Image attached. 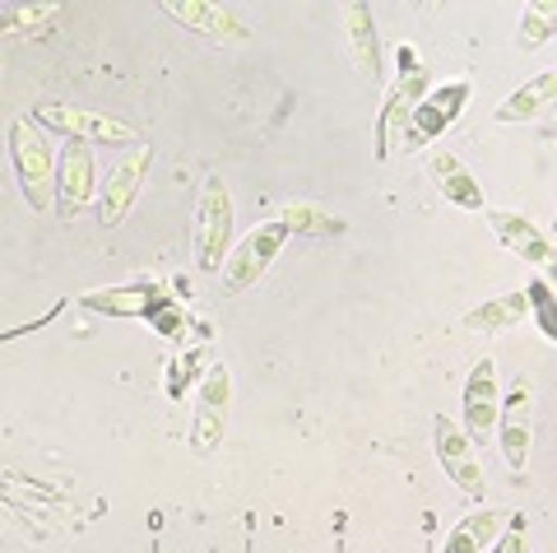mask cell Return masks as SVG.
<instances>
[{"label": "cell", "mask_w": 557, "mask_h": 553, "mask_svg": "<svg viewBox=\"0 0 557 553\" xmlns=\"http://www.w3.org/2000/svg\"><path fill=\"white\" fill-rule=\"evenodd\" d=\"M5 149H10V168L14 182L28 200V210H51L57 205V168H61V149H51L42 126L33 116H14L5 131Z\"/></svg>", "instance_id": "cell-1"}, {"label": "cell", "mask_w": 557, "mask_h": 553, "mask_svg": "<svg viewBox=\"0 0 557 553\" xmlns=\"http://www.w3.org/2000/svg\"><path fill=\"white\" fill-rule=\"evenodd\" d=\"M432 94V75L423 71L418 51L405 47L399 51V79L391 84L386 102H381V121H376V159H391L395 149L409 145V126H413V112L418 102Z\"/></svg>", "instance_id": "cell-2"}, {"label": "cell", "mask_w": 557, "mask_h": 553, "mask_svg": "<svg viewBox=\"0 0 557 553\" xmlns=\"http://www.w3.org/2000/svg\"><path fill=\"white\" fill-rule=\"evenodd\" d=\"M190 247H196V266L205 274H223V261H228V251H233V192L219 172H209L200 186Z\"/></svg>", "instance_id": "cell-3"}, {"label": "cell", "mask_w": 557, "mask_h": 553, "mask_svg": "<svg viewBox=\"0 0 557 553\" xmlns=\"http://www.w3.org/2000/svg\"><path fill=\"white\" fill-rule=\"evenodd\" d=\"M33 121L42 131H57L65 140H84V145H116V149H139L145 135H139L131 121H121L112 112L98 108H70V102H42L33 108Z\"/></svg>", "instance_id": "cell-4"}, {"label": "cell", "mask_w": 557, "mask_h": 553, "mask_svg": "<svg viewBox=\"0 0 557 553\" xmlns=\"http://www.w3.org/2000/svg\"><path fill=\"white\" fill-rule=\"evenodd\" d=\"M228 409H233V372L214 362L196 386V409H190V452L214 456L228 438Z\"/></svg>", "instance_id": "cell-5"}, {"label": "cell", "mask_w": 557, "mask_h": 553, "mask_svg": "<svg viewBox=\"0 0 557 553\" xmlns=\"http://www.w3.org/2000/svg\"><path fill=\"white\" fill-rule=\"evenodd\" d=\"M288 237L293 233L278 219L256 223V229L228 251V261H223V293H233V298H237V293H251L260 280H265V270L274 266V256L284 251Z\"/></svg>", "instance_id": "cell-6"}, {"label": "cell", "mask_w": 557, "mask_h": 553, "mask_svg": "<svg viewBox=\"0 0 557 553\" xmlns=\"http://www.w3.org/2000/svg\"><path fill=\"white\" fill-rule=\"evenodd\" d=\"M432 446H437V460H442L446 479H456V489L465 497L483 503L487 497V475H483V460L474 452V438L465 433V423L450 419V414H437V419H432Z\"/></svg>", "instance_id": "cell-7"}, {"label": "cell", "mask_w": 557, "mask_h": 553, "mask_svg": "<svg viewBox=\"0 0 557 553\" xmlns=\"http://www.w3.org/2000/svg\"><path fill=\"white\" fill-rule=\"evenodd\" d=\"M497 446L511 475H525L530 446H534V382L516 377L502 395V419H497Z\"/></svg>", "instance_id": "cell-8"}, {"label": "cell", "mask_w": 557, "mask_h": 553, "mask_svg": "<svg viewBox=\"0 0 557 553\" xmlns=\"http://www.w3.org/2000/svg\"><path fill=\"white\" fill-rule=\"evenodd\" d=\"M168 303H177L159 280H131L116 288H89L79 293V307H89L98 317H116V321H153V312H163Z\"/></svg>", "instance_id": "cell-9"}, {"label": "cell", "mask_w": 557, "mask_h": 553, "mask_svg": "<svg viewBox=\"0 0 557 553\" xmlns=\"http://www.w3.org/2000/svg\"><path fill=\"white\" fill-rule=\"evenodd\" d=\"M98 196H102V182H98L94 149L84 140H65L61 145V168H57V214L79 219Z\"/></svg>", "instance_id": "cell-10"}, {"label": "cell", "mask_w": 557, "mask_h": 553, "mask_svg": "<svg viewBox=\"0 0 557 553\" xmlns=\"http://www.w3.org/2000/svg\"><path fill=\"white\" fill-rule=\"evenodd\" d=\"M149 163H153V149H149V145H139V149H131L121 163H112V172L102 177V196H98V219H102V229H121V223H126V214L135 210L139 192H145Z\"/></svg>", "instance_id": "cell-11"}, {"label": "cell", "mask_w": 557, "mask_h": 553, "mask_svg": "<svg viewBox=\"0 0 557 553\" xmlns=\"http://www.w3.org/2000/svg\"><path fill=\"white\" fill-rule=\"evenodd\" d=\"M469 94H474V84H469V79H450V84H442V89H432L423 102H418L413 126H409V145H405V149H423V145H432V140H442V135L465 116Z\"/></svg>", "instance_id": "cell-12"}, {"label": "cell", "mask_w": 557, "mask_h": 553, "mask_svg": "<svg viewBox=\"0 0 557 553\" xmlns=\"http://www.w3.org/2000/svg\"><path fill=\"white\" fill-rule=\"evenodd\" d=\"M497 419H502V386H497V362L493 358H479L465 377V401H460V423L465 433L483 442L487 433H497Z\"/></svg>", "instance_id": "cell-13"}, {"label": "cell", "mask_w": 557, "mask_h": 553, "mask_svg": "<svg viewBox=\"0 0 557 553\" xmlns=\"http://www.w3.org/2000/svg\"><path fill=\"white\" fill-rule=\"evenodd\" d=\"M483 219H487L493 237H497L511 256H520V261H530V266H539V270L557 266V242H553L548 233H539L525 214H516V210H483Z\"/></svg>", "instance_id": "cell-14"}, {"label": "cell", "mask_w": 557, "mask_h": 553, "mask_svg": "<svg viewBox=\"0 0 557 553\" xmlns=\"http://www.w3.org/2000/svg\"><path fill=\"white\" fill-rule=\"evenodd\" d=\"M163 10L177 24H186L190 33H205V38H214V42H247L251 38V28L242 24L237 10H228V5H209V0H168Z\"/></svg>", "instance_id": "cell-15"}, {"label": "cell", "mask_w": 557, "mask_h": 553, "mask_svg": "<svg viewBox=\"0 0 557 553\" xmlns=\"http://www.w3.org/2000/svg\"><path fill=\"white\" fill-rule=\"evenodd\" d=\"M428 172H432V182H437V192H442L450 205H456V210H487L483 182H479L474 172H469L450 149H432Z\"/></svg>", "instance_id": "cell-16"}, {"label": "cell", "mask_w": 557, "mask_h": 553, "mask_svg": "<svg viewBox=\"0 0 557 553\" xmlns=\"http://www.w3.org/2000/svg\"><path fill=\"white\" fill-rule=\"evenodd\" d=\"M344 38H348V57H354L358 75L362 79H381V38H376V20H372V5H344Z\"/></svg>", "instance_id": "cell-17"}, {"label": "cell", "mask_w": 557, "mask_h": 553, "mask_svg": "<svg viewBox=\"0 0 557 553\" xmlns=\"http://www.w3.org/2000/svg\"><path fill=\"white\" fill-rule=\"evenodd\" d=\"M507 521H511V512H502V507H474L469 516H460L456 530L446 534L442 553H483V549H493L497 534L507 530Z\"/></svg>", "instance_id": "cell-18"}, {"label": "cell", "mask_w": 557, "mask_h": 553, "mask_svg": "<svg viewBox=\"0 0 557 553\" xmlns=\"http://www.w3.org/2000/svg\"><path fill=\"white\" fill-rule=\"evenodd\" d=\"M520 321H530L525 288H520V293H497V298H487L483 307H474V312H465V331H474V335H507V331H516Z\"/></svg>", "instance_id": "cell-19"}, {"label": "cell", "mask_w": 557, "mask_h": 553, "mask_svg": "<svg viewBox=\"0 0 557 553\" xmlns=\"http://www.w3.org/2000/svg\"><path fill=\"white\" fill-rule=\"evenodd\" d=\"M544 108H557V71H544L525 79L516 94L502 98V108L493 112V121H502V126H511V121H534Z\"/></svg>", "instance_id": "cell-20"}, {"label": "cell", "mask_w": 557, "mask_h": 553, "mask_svg": "<svg viewBox=\"0 0 557 553\" xmlns=\"http://www.w3.org/2000/svg\"><path fill=\"white\" fill-rule=\"evenodd\" d=\"M61 5H5L0 10V38L20 42V38H42L61 24Z\"/></svg>", "instance_id": "cell-21"}, {"label": "cell", "mask_w": 557, "mask_h": 553, "mask_svg": "<svg viewBox=\"0 0 557 553\" xmlns=\"http://www.w3.org/2000/svg\"><path fill=\"white\" fill-rule=\"evenodd\" d=\"M278 223H284L288 233H302V237H339L344 233V219L321 210V205H311V200H288L284 210H278Z\"/></svg>", "instance_id": "cell-22"}, {"label": "cell", "mask_w": 557, "mask_h": 553, "mask_svg": "<svg viewBox=\"0 0 557 553\" xmlns=\"http://www.w3.org/2000/svg\"><path fill=\"white\" fill-rule=\"evenodd\" d=\"M557 38V0H530L520 10V33H516V47L520 51H539L544 42Z\"/></svg>", "instance_id": "cell-23"}, {"label": "cell", "mask_w": 557, "mask_h": 553, "mask_svg": "<svg viewBox=\"0 0 557 553\" xmlns=\"http://www.w3.org/2000/svg\"><path fill=\"white\" fill-rule=\"evenodd\" d=\"M525 298H530V321L534 331L544 335L548 344H557V288L544 280V274H534L525 284Z\"/></svg>", "instance_id": "cell-24"}, {"label": "cell", "mask_w": 557, "mask_h": 553, "mask_svg": "<svg viewBox=\"0 0 557 553\" xmlns=\"http://www.w3.org/2000/svg\"><path fill=\"white\" fill-rule=\"evenodd\" d=\"M200 362H205V349H186V354H177L168 362V395L172 401H182V395L190 391V386H200L205 382V372H200Z\"/></svg>", "instance_id": "cell-25"}, {"label": "cell", "mask_w": 557, "mask_h": 553, "mask_svg": "<svg viewBox=\"0 0 557 553\" xmlns=\"http://www.w3.org/2000/svg\"><path fill=\"white\" fill-rule=\"evenodd\" d=\"M153 331H159L163 340H172V344H182L186 340V331H190V317H186V307L182 303H168L163 312H153Z\"/></svg>", "instance_id": "cell-26"}, {"label": "cell", "mask_w": 557, "mask_h": 553, "mask_svg": "<svg viewBox=\"0 0 557 553\" xmlns=\"http://www.w3.org/2000/svg\"><path fill=\"white\" fill-rule=\"evenodd\" d=\"M525 544H530V521H525V516H511L507 530L497 534L493 553H525Z\"/></svg>", "instance_id": "cell-27"}, {"label": "cell", "mask_w": 557, "mask_h": 553, "mask_svg": "<svg viewBox=\"0 0 557 553\" xmlns=\"http://www.w3.org/2000/svg\"><path fill=\"white\" fill-rule=\"evenodd\" d=\"M544 280H548V284L557 288V266H548V270H544Z\"/></svg>", "instance_id": "cell-28"}, {"label": "cell", "mask_w": 557, "mask_h": 553, "mask_svg": "<svg viewBox=\"0 0 557 553\" xmlns=\"http://www.w3.org/2000/svg\"><path fill=\"white\" fill-rule=\"evenodd\" d=\"M548 131H557V108H553V121H548Z\"/></svg>", "instance_id": "cell-29"}, {"label": "cell", "mask_w": 557, "mask_h": 553, "mask_svg": "<svg viewBox=\"0 0 557 553\" xmlns=\"http://www.w3.org/2000/svg\"><path fill=\"white\" fill-rule=\"evenodd\" d=\"M553 242H557V219H553Z\"/></svg>", "instance_id": "cell-30"}]
</instances>
